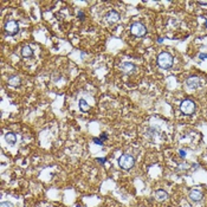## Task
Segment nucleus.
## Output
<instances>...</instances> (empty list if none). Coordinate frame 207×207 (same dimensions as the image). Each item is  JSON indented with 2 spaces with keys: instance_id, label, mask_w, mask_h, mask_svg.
Instances as JSON below:
<instances>
[{
  "instance_id": "obj_1",
  "label": "nucleus",
  "mask_w": 207,
  "mask_h": 207,
  "mask_svg": "<svg viewBox=\"0 0 207 207\" xmlns=\"http://www.w3.org/2000/svg\"><path fill=\"white\" fill-rule=\"evenodd\" d=\"M157 64L162 69H169L172 66V64H173V57L167 52L160 53V56L157 58Z\"/></svg>"
},
{
  "instance_id": "obj_2",
  "label": "nucleus",
  "mask_w": 207,
  "mask_h": 207,
  "mask_svg": "<svg viewBox=\"0 0 207 207\" xmlns=\"http://www.w3.org/2000/svg\"><path fill=\"white\" fill-rule=\"evenodd\" d=\"M134 162H135V161H134V157H132V155H128V154L122 155V156L120 157V160H118L120 166L126 170L130 169L132 166H134Z\"/></svg>"
},
{
  "instance_id": "obj_3",
  "label": "nucleus",
  "mask_w": 207,
  "mask_h": 207,
  "mask_svg": "<svg viewBox=\"0 0 207 207\" xmlns=\"http://www.w3.org/2000/svg\"><path fill=\"white\" fill-rule=\"evenodd\" d=\"M130 31H132V33L134 35V36H136V37H142V36H145L146 35V27L141 24V23H135V24H132V27H130Z\"/></svg>"
},
{
  "instance_id": "obj_4",
  "label": "nucleus",
  "mask_w": 207,
  "mask_h": 207,
  "mask_svg": "<svg viewBox=\"0 0 207 207\" xmlns=\"http://www.w3.org/2000/svg\"><path fill=\"white\" fill-rule=\"evenodd\" d=\"M5 31H6V33H8V35H11V36L17 35V33H18V31H19L18 24H17L14 20H10V21H7V23H6V25H5Z\"/></svg>"
},
{
  "instance_id": "obj_5",
  "label": "nucleus",
  "mask_w": 207,
  "mask_h": 207,
  "mask_svg": "<svg viewBox=\"0 0 207 207\" xmlns=\"http://www.w3.org/2000/svg\"><path fill=\"white\" fill-rule=\"evenodd\" d=\"M180 109H181V111H182L184 114H186V115H190V114L194 111L195 107H194V103H193L192 101L186 99V101H184V102L181 103Z\"/></svg>"
},
{
  "instance_id": "obj_6",
  "label": "nucleus",
  "mask_w": 207,
  "mask_h": 207,
  "mask_svg": "<svg viewBox=\"0 0 207 207\" xmlns=\"http://www.w3.org/2000/svg\"><path fill=\"white\" fill-rule=\"evenodd\" d=\"M200 85V79L198 77H190L186 81V87L188 90H195Z\"/></svg>"
},
{
  "instance_id": "obj_7",
  "label": "nucleus",
  "mask_w": 207,
  "mask_h": 207,
  "mask_svg": "<svg viewBox=\"0 0 207 207\" xmlns=\"http://www.w3.org/2000/svg\"><path fill=\"white\" fill-rule=\"evenodd\" d=\"M189 198H190V200H193V201H200L201 198H202V193H201V190H199V189H192V190L189 192Z\"/></svg>"
},
{
  "instance_id": "obj_8",
  "label": "nucleus",
  "mask_w": 207,
  "mask_h": 207,
  "mask_svg": "<svg viewBox=\"0 0 207 207\" xmlns=\"http://www.w3.org/2000/svg\"><path fill=\"white\" fill-rule=\"evenodd\" d=\"M121 69H122L123 72L130 74V72H132V71L135 70V65H134L132 63H122V64H121Z\"/></svg>"
},
{
  "instance_id": "obj_9",
  "label": "nucleus",
  "mask_w": 207,
  "mask_h": 207,
  "mask_svg": "<svg viewBox=\"0 0 207 207\" xmlns=\"http://www.w3.org/2000/svg\"><path fill=\"white\" fill-rule=\"evenodd\" d=\"M107 19H108V21H110V23H116V21L120 20V14H118L116 11H110V12H108V14H107Z\"/></svg>"
},
{
  "instance_id": "obj_10",
  "label": "nucleus",
  "mask_w": 207,
  "mask_h": 207,
  "mask_svg": "<svg viewBox=\"0 0 207 207\" xmlns=\"http://www.w3.org/2000/svg\"><path fill=\"white\" fill-rule=\"evenodd\" d=\"M155 198H156L157 200H160V201H163V200H166V199L168 198V194H167V192H165V190H162V189H159V190H156V193H155Z\"/></svg>"
},
{
  "instance_id": "obj_11",
  "label": "nucleus",
  "mask_w": 207,
  "mask_h": 207,
  "mask_svg": "<svg viewBox=\"0 0 207 207\" xmlns=\"http://www.w3.org/2000/svg\"><path fill=\"white\" fill-rule=\"evenodd\" d=\"M32 53H33V51H32V49L29 45H25L23 47V50H21V56L24 57V58H30V57L32 56Z\"/></svg>"
},
{
  "instance_id": "obj_12",
  "label": "nucleus",
  "mask_w": 207,
  "mask_h": 207,
  "mask_svg": "<svg viewBox=\"0 0 207 207\" xmlns=\"http://www.w3.org/2000/svg\"><path fill=\"white\" fill-rule=\"evenodd\" d=\"M5 140H6V142H7L8 145H14L16 141H17V137H16V135H14L13 132H7V134L5 135Z\"/></svg>"
},
{
  "instance_id": "obj_13",
  "label": "nucleus",
  "mask_w": 207,
  "mask_h": 207,
  "mask_svg": "<svg viewBox=\"0 0 207 207\" xmlns=\"http://www.w3.org/2000/svg\"><path fill=\"white\" fill-rule=\"evenodd\" d=\"M148 134H149V137L154 142H159L160 141V134H159V132H156L154 128H151Z\"/></svg>"
},
{
  "instance_id": "obj_14",
  "label": "nucleus",
  "mask_w": 207,
  "mask_h": 207,
  "mask_svg": "<svg viewBox=\"0 0 207 207\" xmlns=\"http://www.w3.org/2000/svg\"><path fill=\"white\" fill-rule=\"evenodd\" d=\"M79 108H81V110L84 111V113L90 110V105L88 104V102H87L85 99H81V101H79Z\"/></svg>"
},
{
  "instance_id": "obj_15",
  "label": "nucleus",
  "mask_w": 207,
  "mask_h": 207,
  "mask_svg": "<svg viewBox=\"0 0 207 207\" xmlns=\"http://www.w3.org/2000/svg\"><path fill=\"white\" fill-rule=\"evenodd\" d=\"M8 84H10L11 87H18L19 84H20V79H19L18 76H13V77H11V78L8 79Z\"/></svg>"
},
{
  "instance_id": "obj_16",
  "label": "nucleus",
  "mask_w": 207,
  "mask_h": 207,
  "mask_svg": "<svg viewBox=\"0 0 207 207\" xmlns=\"http://www.w3.org/2000/svg\"><path fill=\"white\" fill-rule=\"evenodd\" d=\"M0 207H14L11 202H8V201H2L1 204H0Z\"/></svg>"
},
{
  "instance_id": "obj_17",
  "label": "nucleus",
  "mask_w": 207,
  "mask_h": 207,
  "mask_svg": "<svg viewBox=\"0 0 207 207\" xmlns=\"http://www.w3.org/2000/svg\"><path fill=\"white\" fill-rule=\"evenodd\" d=\"M94 142L96 143V145H98V146H102V145H103V142H102L99 139H97V137H96V139H94Z\"/></svg>"
},
{
  "instance_id": "obj_18",
  "label": "nucleus",
  "mask_w": 207,
  "mask_h": 207,
  "mask_svg": "<svg viewBox=\"0 0 207 207\" xmlns=\"http://www.w3.org/2000/svg\"><path fill=\"white\" fill-rule=\"evenodd\" d=\"M96 160H97V162H99V163H104V162H105V159H104V157H97Z\"/></svg>"
},
{
  "instance_id": "obj_19",
  "label": "nucleus",
  "mask_w": 207,
  "mask_h": 207,
  "mask_svg": "<svg viewBox=\"0 0 207 207\" xmlns=\"http://www.w3.org/2000/svg\"><path fill=\"white\" fill-rule=\"evenodd\" d=\"M107 139H108V135H107V134H102V135H101V140H102V141H103V140H107Z\"/></svg>"
},
{
  "instance_id": "obj_20",
  "label": "nucleus",
  "mask_w": 207,
  "mask_h": 207,
  "mask_svg": "<svg viewBox=\"0 0 207 207\" xmlns=\"http://www.w3.org/2000/svg\"><path fill=\"white\" fill-rule=\"evenodd\" d=\"M179 154H180L181 157H185V156H186V151H179Z\"/></svg>"
},
{
  "instance_id": "obj_21",
  "label": "nucleus",
  "mask_w": 207,
  "mask_h": 207,
  "mask_svg": "<svg viewBox=\"0 0 207 207\" xmlns=\"http://www.w3.org/2000/svg\"><path fill=\"white\" fill-rule=\"evenodd\" d=\"M200 59H207V55L206 53H201V55H200Z\"/></svg>"
},
{
  "instance_id": "obj_22",
  "label": "nucleus",
  "mask_w": 207,
  "mask_h": 207,
  "mask_svg": "<svg viewBox=\"0 0 207 207\" xmlns=\"http://www.w3.org/2000/svg\"><path fill=\"white\" fill-rule=\"evenodd\" d=\"M78 17H79V18H81V19H83V17H84V14H83V12H79V13H78Z\"/></svg>"
},
{
  "instance_id": "obj_23",
  "label": "nucleus",
  "mask_w": 207,
  "mask_h": 207,
  "mask_svg": "<svg viewBox=\"0 0 207 207\" xmlns=\"http://www.w3.org/2000/svg\"><path fill=\"white\" fill-rule=\"evenodd\" d=\"M200 5H207V1H199Z\"/></svg>"
},
{
  "instance_id": "obj_24",
  "label": "nucleus",
  "mask_w": 207,
  "mask_h": 207,
  "mask_svg": "<svg viewBox=\"0 0 207 207\" xmlns=\"http://www.w3.org/2000/svg\"><path fill=\"white\" fill-rule=\"evenodd\" d=\"M157 41H159V43H162V41H163V38H157Z\"/></svg>"
},
{
  "instance_id": "obj_25",
  "label": "nucleus",
  "mask_w": 207,
  "mask_h": 207,
  "mask_svg": "<svg viewBox=\"0 0 207 207\" xmlns=\"http://www.w3.org/2000/svg\"><path fill=\"white\" fill-rule=\"evenodd\" d=\"M206 26H207V19H206Z\"/></svg>"
}]
</instances>
